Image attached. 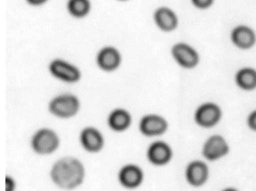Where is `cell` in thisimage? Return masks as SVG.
Segmentation results:
<instances>
[{
  "instance_id": "obj_2",
  "label": "cell",
  "mask_w": 256,
  "mask_h": 191,
  "mask_svg": "<svg viewBox=\"0 0 256 191\" xmlns=\"http://www.w3.org/2000/svg\"><path fill=\"white\" fill-rule=\"evenodd\" d=\"M61 140L56 131L48 127L36 130L30 141L31 149L40 156L53 155L59 149Z\"/></svg>"
},
{
  "instance_id": "obj_20",
  "label": "cell",
  "mask_w": 256,
  "mask_h": 191,
  "mask_svg": "<svg viewBox=\"0 0 256 191\" xmlns=\"http://www.w3.org/2000/svg\"><path fill=\"white\" fill-rule=\"evenodd\" d=\"M248 125L253 131H256V111L253 112L248 116Z\"/></svg>"
},
{
  "instance_id": "obj_8",
  "label": "cell",
  "mask_w": 256,
  "mask_h": 191,
  "mask_svg": "<svg viewBox=\"0 0 256 191\" xmlns=\"http://www.w3.org/2000/svg\"><path fill=\"white\" fill-rule=\"evenodd\" d=\"M146 158L152 165L162 167L172 160V148L167 143L161 140L152 142L146 149Z\"/></svg>"
},
{
  "instance_id": "obj_21",
  "label": "cell",
  "mask_w": 256,
  "mask_h": 191,
  "mask_svg": "<svg viewBox=\"0 0 256 191\" xmlns=\"http://www.w3.org/2000/svg\"><path fill=\"white\" fill-rule=\"evenodd\" d=\"M194 5L199 8H206L210 5L212 0H192Z\"/></svg>"
},
{
  "instance_id": "obj_15",
  "label": "cell",
  "mask_w": 256,
  "mask_h": 191,
  "mask_svg": "<svg viewBox=\"0 0 256 191\" xmlns=\"http://www.w3.org/2000/svg\"><path fill=\"white\" fill-rule=\"evenodd\" d=\"M154 21L160 29L167 32L173 30L178 23L174 13L166 7H162L155 11Z\"/></svg>"
},
{
  "instance_id": "obj_14",
  "label": "cell",
  "mask_w": 256,
  "mask_h": 191,
  "mask_svg": "<svg viewBox=\"0 0 256 191\" xmlns=\"http://www.w3.org/2000/svg\"><path fill=\"white\" fill-rule=\"evenodd\" d=\"M187 181L193 186L203 185L208 176V169L206 164L200 161L192 162L186 171Z\"/></svg>"
},
{
  "instance_id": "obj_9",
  "label": "cell",
  "mask_w": 256,
  "mask_h": 191,
  "mask_svg": "<svg viewBox=\"0 0 256 191\" xmlns=\"http://www.w3.org/2000/svg\"><path fill=\"white\" fill-rule=\"evenodd\" d=\"M132 116L130 112L124 108L114 109L109 113L107 118V125L109 129L114 133H124L131 128Z\"/></svg>"
},
{
  "instance_id": "obj_7",
  "label": "cell",
  "mask_w": 256,
  "mask_h": 191,
  "mask_svg": "<svg viewBox=\"0 0 256 191\" xmlns=\"http://www.w3.org/2000/svg\"><path fill=\"white\" fill-rule=\"evenodd\" d=\"M168 128V124L164 118L152 113L142 116L138 126L140 134L149 138L162 135L166 132Z\"/></svg>"
},
{
  "instance_id": "obj_5",
  "label": "cell",
  "mask_w": 256,
  "mask_h": 191,
  "mask_svg": "<svg viewBox=\"0 0 256 191\" xmlns=\"http://www.w3.org/2000/svg\"><path fill=\"white\" fill-rule=\"evenodd\" d=\"M78 140L84 151L90 154L100 153L104 149L106 145L104 134L94 126H86L82 128Z\"/></svg>"
},
{
  "instance_id": "obj_1",
  "label": "cell",
  "mask_w": 256,
  "mask_h": 191,
  "mask_svg": "<svg viewBox=\"0 0 256 191\" xmlns=\"http://www.w3.org/2000/svg\"><path fill=\"white\" fill-rule=\"evenodd\" d=\"M86 168L78 158L64 156L56 160L50 169L52 183L62 191H71L80 188L86 179Z\"/></svg>"
},
{
  "instance_id": "obj_10",
  "label": "cell",
  "mask_w": 256,
  "mask_h": 191,
  "mask_svg": "<svg viewBox=\"0 0 256 191\" xmlns=\"http://www.w3.org/2000/svg\"><path fill=\"white\" fill-rule=\"evenodd\" d=\"M96 63L100 69L106 72L116 71L120 65V53L112 46L103 47L97 53Z\"/></svg>"
},
{
  "instance_id": "obj_16",
  "label": "cell",
  "mask_w": 256,
  "mask_h": 191,
  "mask_svg": "<svg viewBox=\"0 0 256 191\" xmlns=\"http://www.w3.org/2000/svg\"><path fill=\"white\" fill-rule=\"evenodd\" d=\"M234 42L241 48H248L254 42V35L252 31L246 26H240L232 33Z\"/></svg>"
},
{
  "instance_id": "obj_18",
  "label": "cell",
  "mask_w": 256,
  "mask_h": 191,
  "mask_svg": "<svg viewBox=\"0 0 256 191\" xmlns=\"http://www.w3.org/2000/svg\"><path fill=\"white\" fill-rule=\"evenodd\" d=\"M236 83L242 89L250 90L256 86V72L250 68L239 71L236 75Z\"/></svg>"
},
{
  "instance_id": "obj_4",
  "label": "cell",
  "mask_w": 256,
  "mask_h": 191,
  "mask_svg": "<svg viewBox=\"0 0 256 191\" xmlns=\"http://www.w3.org/2000/svg\"><path fill=\"white\" fill-rule=\"evenodd\" d=\"M118 181L122 188L128 191L138 189L144 182V172L136 164L128 163L120 168Z\"/></svg>"
},
{
  "instance_id": "obj_12",
  "label": "cell",
  "mask_w": 256,
  "mask_h": 191,
  "mask_svg": "<svg viewBox=\"0 0 256 191\" xmlns=\"http://www.w3.org/2000/svg\"><path fill=\"white\" fill-rule=\"evenodd\" d=\"M221 112L218 106L214 104H205L198 109L196 121L202 127L214 126L220 121Z\"/></svg>"
},
{
  "instance_id": "obj_6",
  "label": "cell",
  "mask_w": 256,
  "mask_h": 191,
  "mask_svg": "<svg viewBox=\"0 0 256 191\" xmlns=\"http://www.w3.org/2000/svg\"><path fill=\"white\" fill-rule=\"evenodd\" d=\"M49 71L54 78L67 83H76L82 79V72L76 65L60 59H54L48 65Z\"/></svg>"
},
{
  "instance_id": "obj_11",
  "label": "cell",
  "mask_w": 256,
  "mask_h": 191,
  "mask_svg": "<svg viewBox=\"0 0 256 191\" xmlns=\"http://www.w3.org/2000/svg\"><path fill=\"white\" fill-rule=\"evenodd\" d=\"M228 152V146L223 137L218 135L210 137L203 147V155L210 161H216Z\"/></svg>"
},
{
  "instance_id": "obj_24",
  "label": "cell",
  "mask_w": 256,
  "mask_h": 191,
  "mask_svg": "<svg viewBox=\"0 0 256 191\" xmlns=\"http://www.w3.org/2000/svg\"><path fill=\"white\" fill-rule=\"evenodd\" d=\"M118 1H122V2H124V1H128V0H118Z\"/></svg>"
},
{
  "instance_id": "obj_22",
  "label": "cell",
  "mask_w": 256,
  "mask_h": 191,
  "mask_svg": "<svg viewBox=\"0 0 256 191\" xmlns=\"http://www.w3.org/2000/svg\"><path fill=\"white\" fill-rule=\"evenodd\" d=\"M26 2L32 6H40L44 5L48 0H26Z\"/></svg>"
},
{
  "instance_id": "obj_19",
  "label": "cell",
  "mask_w": 256,
  "mask_h": 191,
  "mask_svg": "<svg viewBox=\"0 0 256 191\" xmlns=\"http://www.w3.org/2000/svg\"><path fill=\"white\" fill-rule=\"evenodd\" d=\"M6 191H17V181L13 176L7 175L6 176Z\"/></svg>"
},
{
  "instance_id": "obj_3",
  "label": "cell",
  "mask_w": 256,
  "mask_h": 191,
  "mask_svg": "<svg viewBox=\"0 0 256 191\" xmlns=\"http://www.w3.org/2000/svg\"><path fill=\"white\" fill-rule=\"evenodd\" d=\"M80 110V101L76 95L64 93L54 97L48 104V111L60 119H70L77 116Z\"/></svg>"
},
{
  "instance_id": "obj_23",
  "label": "cell",
  "mask_w": 256,
  "mask_h": 191,
  "mask_svg": "<svg viewBox=\"0 0 256 191\" xmlns=\"http://www.w3.org/2000/svg\"><path fill=\"white\" fill-rule=\"evenodd\" d=\"M223 191H238L234 189V188H227V189L224 190Z\"/></svg>"
},
{
  "instance_id": "obj_17",
  "label": "cell",
  "mask_w": 256,
  "mask_h": 191,
  "mask_svg": "<svg viewBox=\"0 0 256 191\" xmlns=\"http://www.w3.org/2000/svg\"><path fill=\"white\" fill-rule=\"evenodd\" d=\"M67 10L70 15L76 18H83L90 12L91 3L90 0H68Z\"/></svg>"
},
{
  "instance_id": "obj_13",
  "label": "cell",
  "mask_w": 256,
  "mask_h": 191,
  "mask_svg": "<svg viewBox=\"0 0 256 191\" xmlns=\"http://www.w3.org/2000/svg\"><path fill=\"white\" fill-rule=\"evenodd\" d=\"M172 55L180 65L187 68L194 66L198 59L196 51L184 44H176L172 49Z\"/></svg>"
}]
</instances>
